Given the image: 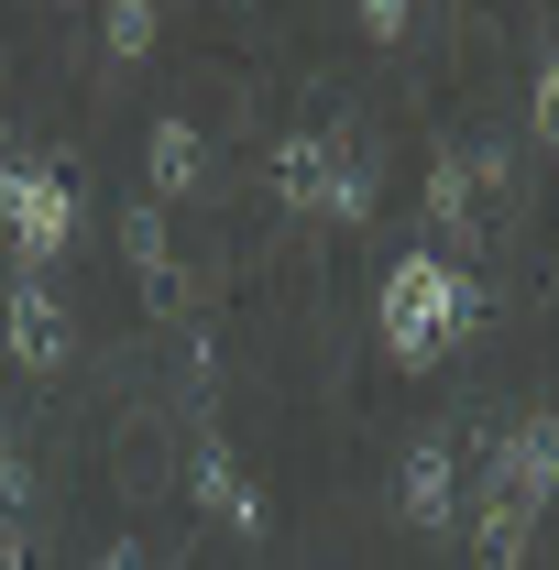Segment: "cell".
<instances>
[{"mask_svg": "<svg viewBox=\"0 0 559 570\" xmlns=\"http://www.w3.org/2000/svg\"><path fill=\"white\" fill-rule=\"evenodd\" d=\"M538 142H549V154H559V45H549V56H538Z\"/></svg>", "mask_w": 559, "mask_h": 570, "instance_id": "cell-14", "label": "cell"}, {"mask_svg": "<svg viewBox=\"0 0 559 570\" xmlns=\"http://www.w3.org/2000/svg\"><path fill=\"white\" fill-rule=\"evenodd\" d=\"M99 570H143V549H110V560H99Z\"/></svg>", "mask_w": 559, "mask_h": 570, "instance_id": "cell-16", "label": "cell"}, {"mask_svg": "<svg viewBox=\"0 0 559 570\" xmlns=\"http://www.w3.org/2000/svg\"><path fill=\"white\" fill-rule=\"evenodd\" d=\"M318 219H373V165H362V154H341V176H330Z\"/></svg>", "mask_w": 559, "mask_h": 570, "instance_id": "cell-12", "label": "cell"}, {"mask_svg": "<svg viewBox=\"0 0 559 570\" xmlns=\"http://www.w3.org/2000/svg\"><path fill=\"white\" fill-rule=\"evenodd\" d=\"M483 330V296L472 275L450 264V253H395V275H384V352L428 373V362H450L461 341Z\"/></svg>", "mask_w": 559, "mask_h": 570, "instance_id": "cell-1", "label": "cell"}, {"mask_svg": "<svg viewBox=\"0 0 559 570\" xmlns=\"http://www.w3.org/2000/svg\"><path fill=\"white\" fill-rule=\"evenodd\" d=\"M0 209H11V242H22V264H56L67 253V230H77V209H67V187L45 176V165H0Z\"/></svg>", "mask_w": 559, "mask_h": 570, "instance_id": "cell-2", "label": "cell"}, {"mask_svg": "<svg viewBox=\"0 0 559 570\" xmlns=\"http://www.w3.org/2000/svg\"><path fill=\"white\" fill-rule=\"evenodd\" d=\"M198 504H209V515H231V527H242V538H264V494H253V483H242V472H231V461H198Z\"/></svg>", "mask_w": 559, "mask_h": 570, "instance_id": "cell-10", "label": "cell"}, {"mask_svg": "<svg viewBox=\"0 0 559 570\" xmlns=\"http://www.w3.org/2000/svg\"><path fill=\"white\" fill-rule=\"evenodd\" d=\"M11 362H33V373H45V362H67V307H56L33 275L11 285Z\"/></svg>", "mask_w": 559, "mask_h": 570, "instance_id": "cell-6", "label": "cell"}, {"mask_svg": "<svg viewBox=\"0 0 559 570\" xmlns=\"http://www.w3.org/2000/svg\"><path fill=\"white\" fill-rule=\"evenodd\" d=\"M209 176V142H198V121H154V198H187Z\"/></svg>", "mask_w": 559, "mask_h": 570, "instance_id": "cell-8", "label": "cell"}, {"mask_svg": "<svg viewBox=\"0 0 559 570\" xmlns=\"http://www.w3.org/2000/svg\"><path fill=\"white\" fill-rule=\"evenodd\" d=\"M330 176H341V142H330V132H285V142H275V187L296 198V209H318V198H330Z\"/></svg>", "mask_w": 559, "mask_h": 570, "instance_id": "cell-7", "label": "cell"}, {"mask_svg": "<svg viewBox=\"0 0 559 570\" xmlns=\"http://www.w3.org/2000/svg\"><path fill=\"white\" fill-rule=\"evenodd\" d=\"M121 253L143 264L154 296H176V253H165V209H121Z\"/></svg>", "mask_w": 559, "mask_h": 570, "instance_id": "cell-11", "label": "cell"}, {"mask_svg": "<svg viewBox=\"0 0 559 570\" xmlns=\"http://www.w3.org/2000/svg\"><path fill=\"white\" fill-rule=\"evenodd\" d=\"M483 472H493L516 504H549V494H559V417H516V428L483 450Z\"/></svg>", "mask_w": 559, "mask_h": 570, "instance_id": "cell-4", "label": "cell"}, {"mask_svg": "<svg viewBox=\"0 0 559 570\" xmlns=\"http://www.w3.org/2000/svg\"><path fill=\"white\" fill-rule=\"evenodd\" d=\"M395 504H406V527H428V538L461 527V461H450V439H418L395 461Z\"/></svg>", "mask_w": 559, "mask_h": 570, "instance_id": "cell-3", "label": "cell"}, {"mask_svg": "<svg viewBox=\"0 0 559 570\" xmlns=\"http://www.w3.org/2000/svg\"><path fill=\"white\" fill-rule=\"evenodd\" d=\"M99 33H110V56H154V33H165V22H154L143 0H121V11H110Z\"/></svg>", "mask_w": 559, "mask_h": 570, "instance_id": "cell-13", "label": "cell"}, {"mask_svg": "<svg viewBox=\"0 0 559 570\" xmlns=\"http://www.w3.org/2000/svg\"><path fill=\"white\" fill-rule=\"evenodd\" d=\"M527 538H538V504H516L483 472V494H472V570H527Z\"/></svg>", "mask_w": 559, "mask_h": 570, "instance_id": "cell-5", "label": "cell"}, {"mask_svg": "<svg viewBox=\"0 0 559 570\" xmlns=\"http://www.w3.org/2000/svg\"><path fill=\"white\" fill-rule=\"evenodd\" d=\"M362 33L373 45H406V0H362Z\"/></svg>", "mask_w": 559, "mask_h": 570, "instance_id": "cell-15", "label": "cell"}, {"mask_svg": "<svg viewBox=\"0 0 559 570\" xmlns=\"http://www.w3.org/2000/svg\"><path fill=\"white\" fill-rule=\"evenodd\" d=\"M428 219H439V230H472V154H461V142H439V165H428Z\"/></svg>", "mask_w": 559, "mask_h": 570, "instance_id": "cell-9", "label": "cell"}]
</instances>
